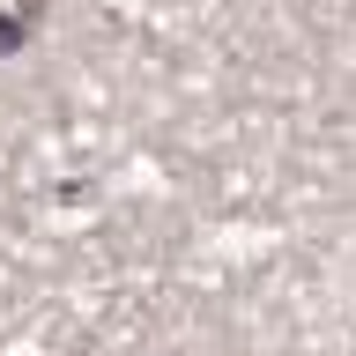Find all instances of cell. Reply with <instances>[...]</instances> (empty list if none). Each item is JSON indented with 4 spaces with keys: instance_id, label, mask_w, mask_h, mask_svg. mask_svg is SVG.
Masks as SVG:
<instances>
[{
    "instance_id": "1",
    "label": "cell",
    "mask_w": 356,
    "mask_h": 356,
    "mask_svg": "<svg viewBox=\"0 0 356 356\" xmlns=\"http://www.w3.org/2000/svg\"><path fill=\"white\" fill-rule=\"evenodd\" d=\"M30 30H38V22H22L15 8H8V15H0V60H8V52H22V44H30Z\"/></svg>"
}]
</instances>
